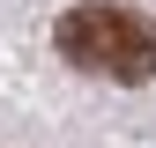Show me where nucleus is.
Instances as JSON below:
<instances>
[{
    "instance_id": "nucleus-1",
    "label": "nucleus",
    "mask_w": 156,
    "mask_h": 148,
    "mask_svg": "<svg viewBox=\"0 0 156 148\" xmlns=\"http://www.w3.org/2000/svg\"><path fill=\"white\" fill-rule=\"evenodd\" d=\"M52 45L82 74H112V82H149L156 74V22L134 15V8H112V0L67 8L52 22Z\"/></svg>"
}]
</instances>
